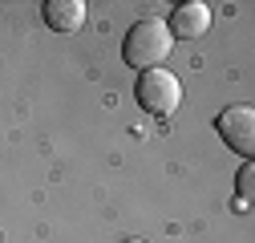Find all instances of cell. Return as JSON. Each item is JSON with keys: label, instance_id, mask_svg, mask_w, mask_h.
<instances>
[{"label": "cell", "instance_id": "1", "mask_svg": "<svg viewBox=\"0 0 255 243\" xmlns=\"http://www.w3.org/2000/svg\"><path fill=\"white\" fill-rule=\"evenodd\" d=\"M174 49V37H170V28L166 20H158V16H142L134 20V28L126 33V45H122V61L130 69L146 73V69H158L162 61L170 57Z\"/></svg>", "mask_w": 255, "mask_h": 243}, {"label": "cell", "instance_id": "2", "mask_svg": "<svg viewBox=\"0 0 255 243\" xmlns=\"http://www.w3.org/2000/svg\"><path fill=\"white\" fill-rule=\"evenodd\" d=\"M138 106L154 118H170L178 106H182V81L166 69V65H158V69H146L138 77Z\"/></svg>", "mask_w": 255, "mask_h": 243}, {"label": "cell", "instance_id": "3", "mask_svg": "<svg viewBox=\"0 0 255 243\" xmlns=\"http://www.w3.org/2000/svg\"><path fill=\"white\" fill-rule=\"evenodd\" d=\"M215 130H219V138L227 142L231 150L251 154L255 150V110L251 106H227L215 118Z\"/></svg>", "mask_w": 255, "mask_h": 243}, {"label": "cell", "instance_id": "4", "mask_svg": "<svg viewBox=\"0 0 255 243\" xmlns=\"http://www.w3.org/2000/svg\"><path fill=\"white\" fill-rule=\"evenodd\" d=\"M170 37L178 41H199L207 28H211V4H203V0H186V4H178L170 12Z\"/></svg>", "mask_w": 255, "mask_h": 243}, {"label": "cell", "instance_id": "5", "mask_svg": "<svg viewBox=\"0 0 255 243\" xmlns=\"http://www.w3.org/2000/svg\"><path fill=\"white\" fill-rule=\"evenodd\" d=\"M41 16L53 33H77L85 24V0H45Z\"/></svg>", "mask_w": 255, "mask_h": 243}, {"label": "cell", "instance_id": "6", "mask_svg": "<svg viewBox=\"0 0 255 243\" xmlns=\"http://www.w3.org/2000/svg\"><path fill=\"white\" fill-rule=\"evenodd\" d=\"M251 182H255V166H243L239 170V207L251 203Z\"/></svg>", "mask_w": 255, "mask_h": 243}, {"label": "cell", "instance_id": "7", "mask_svg": "<svg viewBox=\"0 0 255 243\" xmlns=\"http://www.w3.org/2000/svg\"><path fill=\"white\" fill-rule=\"evenodd\" d=\"M126 243H142V239H126Z\"/></svg>", "mask_w": 255, "mask_h": 243}]
</instances>
